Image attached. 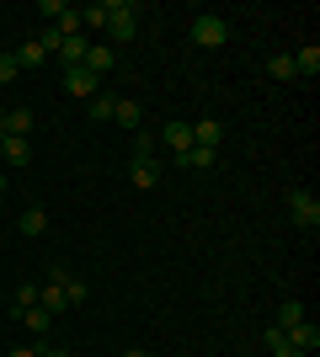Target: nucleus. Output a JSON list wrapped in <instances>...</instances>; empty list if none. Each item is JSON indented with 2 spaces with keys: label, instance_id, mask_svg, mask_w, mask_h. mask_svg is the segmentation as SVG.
<instances>
[{
  "label": "nucleus",
  "instance_id": "f257e3e1",
  "mask_svg": "<svg viewBox=\"0 0 320 357\" xmlns=\"http://www.w3.org/2000/svg\"><path fill=\"white\" fill-rule=\"evenodd\" d=\"M102 11H107V38H112V43L139 38V11L128 6V0H102Z\"/></svg>",
  "mask_w": 320,
  "mask_h": 357
},
{
  "label": "nucleus",
  "instance_id": "f03ea898",
  "mask_svg": "<svg viewBox=\"0 0 320 357\" xmlns=\"http://www.w3.org/2000/svg\"><path fill=\"white\" fill-rule=\"evenodd\" d=\"M289 219L299 224V229H320V203H315V192L294 187V192H289Z\"/></svg>",
  "mask_w": 320,
  "mask_h": 357
},
{
  "label": "nucleus",
  "instance_id": "7ed1b4c3",
  "mask_svg": "<svg viewBox=\"0 0 320 357\" xmlns=\"http://www.w3.org/2000/svg\"><path fill=\"white\" fill-rule=\"evenodd\" d=\"M64 278H70V272H64V267H54V278H48V283L38 288V310H48V314H64V310H70V294H64Z\"/></svg>",
  "mask_w": 320,
  "mask_h": 357
},
{
  "label": "nucleus",
  "instance_id": "20e7f679",
  "mask_svg": "<svg viewBox=\"0 0 320 357\" xmlns=\"http://www.w3.org/2000/svg\"><path fill=\"white\" fill-rule=\"evenodd\" d=\"M224 38H229L224 16H198V22H192V43L198 48H224Z\"/></svg>",
  "mask_w": 320,
  "mask_h": 357
},
{
  "label": "nucleus",
  "instance_id": "39448f33",
  "mask_svg": "<svg viewBox=\"0 0 320 357\" xmlns=\"http://www.w3.org/2000/svg\"><path fill=\"white\" fill-rule=\"evenodd\" d=\"M86 48H91V38H86V32H75V38H59L54 59H59L64 70H75V64H86Z\"/></svg>",
  "mask_w": 320,
  "mask_h": 357
},
{
  "label": "nucleus",
  "instance_id": "423d86ee",
  "mask_svg": "<svg viewBox=\"0 0 320 357\" xmlns=\"http://www.w3.org/2000/svg\"><path fill=\"white\" fill-rule=\"evenodd\" d=\"M86 70H91L96 80L112 75V70H118V48H112V43H91V48H86Z\"/></svg>",
  "mask_w": 320,
  "mask_h": 357
},
{
  "label": "nucleus",
  "instance_id": "0eeeda50",
  "mask_svg": "<svg viewBox=\"0 0 320 357\" xmlns=\"http://www.w3.org/2000/svg\"><path fill=\"white\" fill-rule=\"evenodd\" d=\"M64 91H70V96H86V102H91V96H96V75L86 70V64H75V70H64Z\"/></svg>",
  "mask_w": 320,
  "mask_h": 357
},
{
  "label": "nucleus",
  "instance_id": "6e6552de",
  "mask_svg": "<svg viewBox=\"0 0 320 357\" xmlns=\"http://www.w3.org/2000/svg\"><path fill=\"white\" fill-rule=\"evenodd\" d=\"M128 176H134V187H160V165H155V155H134V160H128Z\"/></svg>",
  "mask_w": 320,
  "mask_h": 357
},
{
  "label": "nucleus",
  "instance_id": "1a4fd4ad",
  "mask_svg": "<svg viewBox=\"0 0 320 357\" xmlns=\"http://www.w3.org/2000/svg\"><path fill=\"white\" fill-rule=\"evenodd\" d=\"M192 144H198V149H219V144H224V123L198 118V123H192Z\"/></svg>",
  "mask_w": 320,
  "mask_h": 357
},
{
  "label": "nucleus",
  "instance_id": "9d476101",
  "mask_svg": "<svg viewBox=\"0 0 320 357\" xmlns=\"http://www.w3.org/2000/svg\"><path fill=\"white\" fill-rule=\"evenodd\" d=\"M27 160H32V139H6V144H0V165L22 171Z\"/></svg>",
  "mask_w": 320,
  "mask_h": 357
},
{
  "label": "nucleus",
  "instance_id": "9b49d317",
  "mask_svg": "<svg viewBox=\"0 0 320 357\" xmlns=\"http://www.w3.org/2000/svg\"><path fill=\"white\" fill-rule=\"evenodd\" d=\"M112 123H118V128H134V134H139V123H144V107L128 102V96H118V102H112Z\"/></svg>",
  "mask_w": 320,
  "mask_h": 357
},
{
  "label": "nucleus",
  "instance_id": "f8f14e48",
  "mask_svg": "<svg viewBox=\"0 0 320 357\" xmlns=\"http://www.w3.org/2000/svg\"><path fill=\"white\" fill-rule=\"evenodd\" d=\"M160 139L171 144V155H182V149H192V123H187V118H171Z\"/></svg>",
  "mask_w": 320,
  "mask_h": 357
},
{
  "label": "nucleus",
  "instance_id": "ddd939ff",
  "mask_svg": "<svg viewBox=\"0 0 320 357\" xmlns=\"http://www.w3.org/2000/svg\"><path fill=\"white\" fill-rule=\"evenodd\" d=\"M289 347H294V352H315V347H320V331H315V320H299V326H294L289 331Z\"/></svg>",
  "mask_w": 320,
  "mask_h": 357
},
{
  "label": "nucleus",
  "instance_id": "4468645a",
  "mask_svg": "<svg viewBox=\"0 0 320 357\" xmlns=\"http://www.w3.org/2000/svg\"><path fill=\"white\" fill-rule=\"evenodd\" d=\"M299 320H310L299 298H283V304H277V314H273V326H277V331H294V326H299Z\"/></svg>",
  "mask_w": 320,
  "mask_h": 357
},
{
  "label": "nucleus",
  "instance_id": "2eb2a0df",
  "mask_svg": "<svg viewBox=\"0 0 320 357\" xmlns=\"http://www.w3.org/2000/svg\"><path fill=\"white\" fill-rule=\"evenodd\" d=\"M294 75H305V80H315V75H320V48L315 43H305L299 54H294Z\"/></svg>",
  "mask_w": 320,
  "mask_h": 357
},
{
  "label": "nucleus",
  "instance_id": "dca6fc26",
  "mask_svg": "<svg viewBox=\"0 0 320 357\" xmlns=\"http://www.w3.org/2000/svg\"><path fill=\"white\" fill-rule=\"evenodd\" d=\"M11 59H16V70H38V64H48V54H43V43L32 38V43H22V48H16Z\"/></svg>",
  "mask_w": 320,
  "mask_h": 357
},
{
  "label": "nucleus",
  "instance_id": "f3484780",
  "mask_svg": "<svg viewBox=\"0 0 320 357\" xmlns=\"http://www.w3.org/2000/svg\"><path fill=\"white\" fill-rule=\"evenodd\" d=\"M32 134V112L27 107H11V112H6V139H27Z\"/></svg>",
  "mask_w": 320,
  "mask_h": 357
},
{
  "label": "nucleus",
  "instance_id": "a211bd4d",
  "mask_svg": "<svg viewBox=\"0 0 320 357\" xmlns=\"http://www.w3.org/2000/svg\"><path fill=\"white\" fill-rule=\"evenodd\" d=\"M213 155H219V149H198V144H192V149H182V155H176V165H187V171H208Z\"/></svg>",
  "mask_w": 320,
  "mask_h": 357
},
{
  "label": "nucleus",
  "instance_id": "6ab92c4d",
  "mask_svg": "<svg viewBox=\"0 0 320 357\" xmlns=\"http://www.w3.org/2000/svg\"><path fill=\"white\" fill-rule=\"evenodd\" d=\"M16 229H22V235H43V229H48V213L43 208H27L22 219H16Z\"/></svg>",
  "mask_w": 320,
  "mask_h": 357
},
{
  "label": "nucleus",
  "instance_id": "aec40b11",
  "mask_svg": "<svg viewBox=\"0 0 320 357\" xmlns=\"http://www.w3.org/2000/svg\"><path fill=\"white\" fill-rule=\"evenodd\" d=\"M22 320H27L32 336H48V326H54V314H48V310H22Z\"/></svg>",
  "mask_w": 320,
  "mask_h": 357
},
{
  "label": "nucleus",
  "instance_id": "412c9836",
  "mask_svg": "<svg viewBox=\"0 0 320 357\" xmlns=\"http://www.w3.org/2000/svg\"><path fill=\"white\" fill-rule=\"evenodd\" d=\"M267 75H273V80H294V54H273V59H267Z\"/></svg>",
  "mask_w": 320,
  "mask_h": 357
},
{
  "label": "nucleus",
  "instance_id": "4be33fe9",
  "mask_svg": "<svg viewBox=\"0 0 320 357\" xmlns=\"http://www.w3.org/2000/svg\"><path fill=\"white\" fill-rule=\"evenodd\" d=\"M80 27H91V32H107V11H102V0L80 11Z\"/></svg>",
  "mask_w": 320,
  "mask_h": 357
},
{
  "label": "nucleus",
  "instance_id": "5701e85b",
  "mask_svg": "<svg viewBox=\"0 0 320 357\" xmlns=\"http://www.w3.org/2000/svg\"><path fill=\"white\" fill-rule=\"evenodd\" d=\"M261 342H267V352H283V347H289V331H277V326H267V331H261Z\"/></svg>",
  "mask_w": 320,
  "mask_h": 357
},
{
  "label": "nucleus",
  "instance_id": "b1692460",
  "mask_svg": "<svg viewBox=\"0 0 320 357\" xmlns=\"http://www.w3.org/2000/svg\"><path fill=\"white\" fill-rule=\"evenodd\" d=\"M64 294H70V310H80V304H86V283H80L75 272L64 278Z\"/></svg>",
  "mask_w": 320,
  "mask_h": 357
},
{
  "label": "nucleus",
  "instance_id": "393cba45",
  "mask_svg": "<svg viewBox=\"0 0 320 357\" xmlns=\"http://www.w3.org/2000/svg\"><path fill=\"white\" fill-rule=\"evenodd\" d=\"M112 102H118V96H91V118L96 123H112Z\"/></svg>",
  "mask_w": 320,
  "mask_h": 357
},
{
  "label": "nucleus",
  "instance_id": "a878e982",
  "mask_svg": "<svg viewBox=\"0 0 320 357\" xmlns=\"http://www.w3.org/2000/svg\"><path fill=\"white\" fill-rule=\"evenodd\" d=\"M16 310H38V288H32V283L16 288Z\"/></svg>",
  "mask_w": 320,
  "mask_h": 357
},
{
  "label": "nucleus",
  "instance_id": "bb28decb",
  "mask_svg": "<svg viewBox=\"0 0 320 357\" xmlns=\"http://www.w3.org/2000/svg\"><path fill=\"white\" fill-rule=\"evenodd\" d=\"M16 75H22V70H16V59H11V54H0V86H11Z\"/></svg>",
  "mask_w": 320,
  "mask_h": 357
},
{
  "label": "nucleus",
  "instance_id": "cd10ccee",
  "mask_svg": "<svg viewBox=\"0 0 320 357\" xmlns=\"http://www.w3.org/2000/svg\"><path fill=\"white\" fill-rule=\"evenodd\" d=\"M38 357H70V352H59V347H43V352H38Z\"/></svg>",
  "mask_w": 320,
  "mask_h": 357
},
{
  "label": "nucleus",
  "instance_id": "c85d7f7f",
  "mask_svg": "<svg viewBox=\"0 0 320 357\" xmlns=\"http://www.w3.org/2000/svg\"><path fill=\"white\" fill-rule=\"evenodd\" d=\"M6 187H11V171H6V165H0V192H6Z\"/></svg>",
  "mask_w": 320,
  "mask_h": 357
},
{
  "label": "nucleus",
  "instance_id": "c756f323",
  "mask_svg": "<svg viewBox=\"0 0 320 357\" xmlns=\"http://www.w3.org/2000/svg\"><path fill=\"white\" fill-rule=\"evenodd\" d=\"M123 357H150V352H139V347H134V352H123Z\"/></svg>",
  "mask_w": 320,
  "mask_h": 357
},
{
  "label": "nucleus",
  "instance_id": "7c9ffc66",
  "mask_svg": "<svg viewBox=\"0 0 320 357\" xmlns=\"http://www.w3.org/2000/svg\"><path fill=\"white\" fill-rule=\"evenodd\" d=\"M0 134H6V107H0Z\"/></svg>",
  "mask_w": 320,
  "mask_h": 357
},
{
  "label": "nucleus",
  "instance_id": "2f4dec72",
  "mask_svg": "<svg viewBox=\"0 0 320 357\" xmlns=\"http://www.w3.org/2000/svg\"><path fill=\"white\" fill-rule=\"evenodd\" d=\"M11 357H38V352H11Z\"/></svg>",
  "mask_w": 320,
  "mask_h": 357
},
{
  "label": "nucleus",
  "instance_id": "473e14b6",
  "mask_svg": "<svg viewBox=\"0 0 320 357\" xmlns=\"http://www.w3.org/2000/svg\"><path fill=\"white\" fill-rule=\"evenodd\" d=\"M0 144H6V134H0Z\"/></svg>",
  "mask_w": 320,
  "mask_h": 357
}]
</instances>
